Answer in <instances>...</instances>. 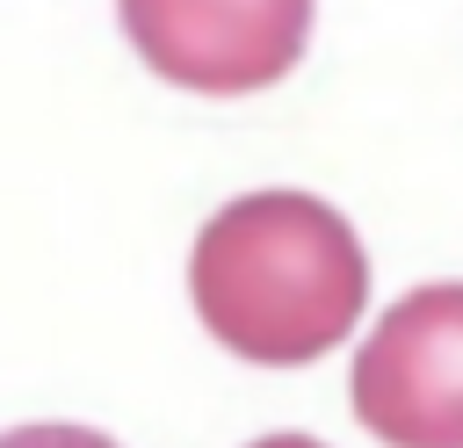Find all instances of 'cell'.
<instances>
[{
    "label": "cell",
    "mask_w": 463,
    "mask_h": 448,
    "mask_svg": "<svg viewBox=\"0 0 463 448\" xmlns=\"http://www.w3.org/2000/svg\"><path fill=\"white\" fill-rule=\"evenodd\" d=\"M188 296L217 347L260 369H297L354 332L369 303V253L333 202L304 188H260L203 224L188 253Z\"/></svg>",
    "instance_id": "cell-1"
},
{
    "label": "cell",
    "mask_w": 463,
    "mask_h": 448,
    "mask_svg": "<svg viewBox=\"0 0 463 448\" xmlns=\"http://www.w3.org/2000/svg\"><path fill=\"white\" fill-rule=\"evenodd\" d=\"M253 448H326V441H311V434H268V441H253Z\"/></svg>",
    "instance_id": "cell-5"
},
{
    "label": "cell",
    "mask_w": 463,
    "mask_h": 448,
    "mask_svg": "<svg viewBox=\"0 0 463 448\" xmlns=\"http://www.w3.org/2000/svg\"><path fill=\"white\" fill-rule=\"evenodd\" d=\"M347 390L383 448H463V282L405 289L362 340Z\"/></svg>",
    "instance_id": "cell-2"
},
{
    "label": "cell",
    "mask_w": 463,
    "mask_h": 448,
    "mask_svg": "<svg viewBox=\"0 0 463 448\" xmlns=\"http://www.w3.org/2000/svg\"><path fill=\"white\" fill-rule=\"evenodd\" d=\"M137 58L188 94H260L304 43L318 0H116Z\"/></svg>",
    "instance_id": "cell-3"
},
{
    "label": "cell",
    "mask_w": 463,
    "mask_h": 448,
    "mask_svg": "<svg viewBox=\"0 0 463 448\" xmlns=\"http://www.w3.org/2000/svg\"><path fill=\"white\" fill-rule=\"evenodd\" d=\"M0 448H116V441H109V434H94V426L43 419V426H14V434H0Z\"/></svg>",
    "instance_id": "cell-4"
}]
</instances>
